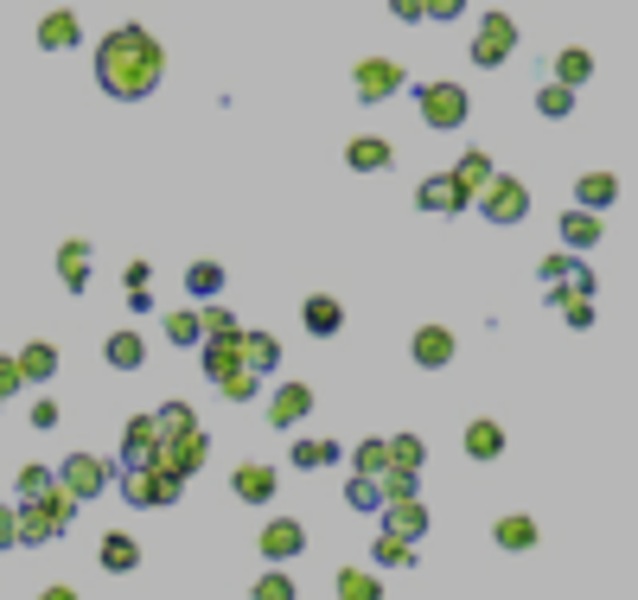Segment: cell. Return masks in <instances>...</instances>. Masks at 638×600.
<instances>
[{
	"label": "cell",
	"instance_id": "cell-1",
	"mask_svg": "<svg viewBox=\"0 0 638 600\" xmlns=\"http://www.w3.org/2000/svg\"><path fill=\"white\" fill-rule=\"evenodd\" d=\"M166 78V45L148 27H115L97 45V90L115 103H148Z\"/></svg>",
	"mask_w": 638,
	"mask_h": 600
},
{
	"label": "cell",
	"instance_id": "cell-2",
	"mask_svg": "<svg viewBox=\"0 0 638 600\" xmlns=\"http://www.w3.org/2000/svg\"><path fill=\"white\" fill-rule=\"evenodd\" d=\"M415 109H422V129H434V134H454V129H466V115H473V96L459 90V83H422L415 90Z\"/></svg>",
	"mask_w": 638,
	"mask_h": 600
},
{
	"label": "cell",
	"instance_id": "cell-3",
	"mask_svg": "<svg viewBox=\"0 0 638 600\" xmlns=\"http://www.w3.org/2000/svg\"><path fill=\"white\" fill-rule=\"evenodd\" d=\"M115 460L109 454H64V467H58V486L77 498V505H90V498H102L109 486H115Z\"/></svg>",
	"mask_w": 638,
	"mask_h": 600
},
{
	"label": "cell",
	"instance_id": "cell-4",
	"mask_svg": "<svg viewBox=\"0 0 638 600\" xmlns=\"http://www.w3.org/2000/svg\"><path fill=\"white\" fill-rule=\"evenodd\" d=\"M115 486H122V498L134 505V511L179 505V492H185V479H173V472H160V467H122L115 472Z\"/></svg>",
	"mask_w": 638,
	"mask_h": 600
},
{
	"label": "cell",
	"instance_id": "cell-5",
	"mask_svg": "<svg viewBox=\"0 0 638 600\" xmlns=\"http://www.w3.org/2000/svg\"><path fill=\"white\" fill-rule=\"evenodd\" d=\"M473 205H479L485 224H524V217H530V185L510 180V173H492Z\"/></svg>",
	"mask_w": 638,
	"mask_h": 600
},
{
	"label": "cell",
	"instance_id": "cell-6",
	"mask_svg": "<svg viewBox=\"0 0 638 600\" xmlns=\"http://www.w3.org/2000/svg\"><path fill=\"white\" fill-rule=\"evenodd\" d=\"M352 90H357V103H389V96H403L408 90V71L396 64V58H357Z\"/></svg>",
	"mask_w": 638,
	"mask_h": 600
},
{
	"label": "cell",
	"instance_id": "cell-7",
	"mask_svg": "<svg viewBox=\"0 0 638 600\" xmlns=\"http://www.w3.org/2000/svg\"><path fill=\"white\" fill-rule=\"evenodd\" d=\"M510 52H517V20H510V13H485L479 32H473V64H479V71H498Z\"/></svg>",
	"mask_w": 638,
	"mask_h": 600
},
{
	"label": "cell",
	"instance_id": "cell-8",
	"mask_svg": "<svg viewBox=\"0 0 638 600\" xmlns=\"http://www.w3.org/2000/svg\"><path fill=\"white\" fill-rule=\"evenodd\" d=\"M204 460H211V435H204V428H192V435H179V441H160V447H153L148 467L173 472V479H192Z\"/></svg>",
	"mask_w": 638,
	"mask_h": 600
},
{
	"label": "cell",
	"instance_id": "cell-9",
	"mask_svg": "<svg viewBox=\"0 0 638 600\" xmlns=\"http://www.w3.org/2000/svg\"><path fill=\"white\" fill-rule=\"evenodd\" d=\"M255 549H262L275 569H287L294 556H306V523L301 518H269L262 523V537H255Z\"/></svg>",
	"mask_w": 638,
	"mask_h": 600
},
{
	"label": "cell",
	"instance_id": "cell-10",
	"mask_svg": "<svg viewBox=\"0 0 638 600\" xmlns=\"http://www.w3.org/2000/svg\"><path fill=\"white\" fill-rule=\"evenodd\" d=\"M454 352H459V339L447 333V326H422V333L408 339V358H415L422 370H447L454 365Z\"/></svg>",
	"mask_w": 638,
	"mask_h": 600
},
{
	"label": "cell",
	"instance_id": "cell-11",
	"mask_svg": "<svg viewBox=\"0 0 638 600\" xmlns=\"http://www.w3.org/2000/svg\"><path fill=\"white\" fill-rule=\"evenodd\" d=\"M301 326L313 339H338L345 333V301H332V294H306L301 301Z\"/></svg>",
	"mask_w": 638,
	"mask_h": 600
},
{
	"label": "cell",
	"instance_id": "cell-12",
	"mask_svg": "<svg viewBox=\"0 0 638 600\" xmlns=\"http://www.w3.org/2000/svg\"><path fill=\"white\" fill-rule=\"evenodd\" d=\"M306 416H313V390L306 384H275L269 390V421L275 428H301Z\"/></svg>",
	"mask_w": 638,
	"mask_h": 600
},
{
	"label": "cell",
	"instance_id": "cell-13",
	"mask_svg": "<svg viewBox=\"0 0 638 600\" xmlns=\"http://www.w3.org/2000/svg\"><path fill=\"white\" fill-rule=\"evenodd\" d=\"M383 530H389V537H403V543H422V537H428V505H422V498L383 505Z\"/></svg>",
	"mask_w": 638,
	"mask_h": 600
},
{
	"label": "cell",
	"instance_id": "cell-14",
	"mask_svg": "<svg viewBox=\"0 0 638 600\" xmlns=\"http://www.w3.org/2000/svg\"><path fill=\"white\" fill-rule=\"evenodd\" d=\"M492 173H498V166H492V154H485V148H466V154H459V166L447 173V180H454V192L466 199V205H473V199L485 192V180H492Z\"/></svg>",
	"mask_w": 638,
	"mask_h": 600
},
{
	"label": "cell",
	"instance_id": "cell-15",
	"mask_svg": "<svg viewBox=\"0 0 638 600\" xmlns=\"http://www.w3.org/2000/svg\"><path fill=\"white\" fill-rule=\"evenodd\" d=\"M275 486H281V472L262 467V460H250V467L230 472V492L243 498V505H269V498H275Z\"/></svg>",
	"mask_w": 638,
	"mask_h": 600
},
{
	"label": "cell",
	"instance_id": "cell-16",
	"mask_svg": "<svg viewBox=\"0 0 638 600\" xmlns=\"http://www.w3.org/2000/svg\"><path fill=\"white\" fill-rule=\"evenodd\" d=\"M236 339H243V333H224V339H199V345H192L211 384H217V377H230V370L243 365V345H236Z\"/></svg>",
	"mask_w": 638,
	"mask_h": 600
},
{
	"label": "cell",
	"instance_id": "cell-17",
	"mask_svg": "<svg viewBox=\"0 0 638 600\" xmlns=\"http://www.w3.org/2000/svg\"><path fill=\"white\" fill-rule=\"evenodd\" d=\"M13 365H20V384H51V377H58V345L32 339V345L13 352Z\"/></svg>",
	"mask_w": 638,
	"mask_h": 600
},
{
	"label": "cell",
	"instance_id": "cell-18",
	"mask_svg": "<svg viewBox=\"0 0 638 600\" xmlns=\"http://www.w3.org/2000/svg\"><path fill=\"white\" fill-rule=\"evenodd\" d=\"M459 441H466V460L492 467V460L505 454V428H498L492 416H479V421H466V435H459Z\"/></svg>",
	"mask_w": 638,
	"mask_h": 600
},
{
	"label": "cell",
	"instance_id": "cell-19",
	"mask_svg": "<svg viewBox=\"0 0 638 600\" xmlns=\"http://www.w3.org/2000/svg\"><path fill=\"white\" fill-rule=\"evenodd\" d=\"M153 447H160V428H153V416H128V428H122V467H148Z\"/></svg>",
	"mask_w": 638,
	"mask_h": 600
},
{
	"label": "cell",
	"instance_id": "cell-20",
	"mask_svg": "<svg viewBox=\"0 0 638 600\" xmlns=\"http://www.w3.org/2000/svg\"><path fill=\"white\" fill-rule=\"evenodd\" d=\"M77 39H83V27H77L71 7H51L45 20H39V52H71Z\"/></svg>",
	"mask_w": 638,
	"mask_h": 600
},
{
	"label": "cell",
	"instance_id": "cell-21",
	"mask_svg": "<svg viewBox=\"0 0 638 600\" xmlns=\"http://www.w3.org/2000/svg\"><path fill=\"white\" fill-rule=\"evenodd\" d=\"M90 268H97L90 243H83V236H71V243L58 250V282L71 287V294H83V287H90Z\"/></svg>",
	"mask_w": 638,
	"mask_h": 600
},
{
	"label": "cell",
	"instance_id": "cell-22",
	"mask_svg": "<svg viewBox=\"0 0 638 600\" xmlns=\"http://www.w3.org/2000/svg\"><path fill=\"white\" fill-rule=\"evenodd\" d=\"M97 562L109 574H134V569H141V543H134L128 530H109V537L97 543Z\"/></svg>",
	"mask_w": 638,
	"mask_h": 600
},
{
	"label": "cell",
	"instance_id": "cell-23",
	"mask_svg": "<svg viewBox=\"0 0 638 600\" xmlns=\"http://www.w3.org/2000/svg\"><path fill=\"white\" fill-rule=\"evenodd\" d=\"M575 205L594 211V217L612 211V205H619V180H612V173H581V180H575Z\"/></svg>",
	"mask_w": 638,
	"mask_h": 600
},
{
	"label": "cell",
	"instance_id": "cell-24",
	"mask_svg": "<svg viewBox=\"0 0 638 600\" xmlns=\"http://www.w3.org/2000/svg\"><path fill=\"white\" fill-rule=\"evenodd\" d=\"M389 160H396V148H389L383 134H357L352 148H345V166H352V173H383Z\"/></svg>",
	"mask_w": 638,
	"mask_h": 600
},
{
	"label": "cell",
	"instance_id": "cell-25",
	"mask_svg": "<svg viewBox=\"0 0 638 600\" xmlns=\"http://www.w3.org/2000/svg\"><path fill=\"white\" fill-rule=\"evenodd\" d=\"M13 523H20V537H13V543H26V549H39V543H51V537H58L39 498H20V505H13Z\"/></svg>",
	"mask_w": 638,
	"mask_h": 600
},
{
	"label": "cell",
	"instance_id": "cell-26",
	"mask_svg": "<svg viewBox=\"0 0 638 600\" xmlns=\"http://www.w3.org/2000/svg\"><path fill=\"white\" fill-rule=\"evenodd\" d=\"M236 345H243V365H250L255 377H275L281 370V339L275 333H243Z\"/></svg>",
	"mask_w": 638,
	"mask_h": 600
},
{
	"label": "cell",
	"instance_id": "cell-27",
	"mask_svg": "<svg viewBox=\"0 0 638 600\" xmlns=\"http://www.w3.org/2000/svg\"><path fill=\"white\" fill-rule=\"evenodd\" d=\"M102 358L115 370H141L148 365V339L134 333V326H122V333H109V345H102Z\"/></svg>",
	"mask_w": 638,
	"mask_h": 600
},
{
	"label": "cell",
	"instance_id": "cell-28",
	"mask_svg": "<svg viewBox=\"0 0 638 600\" xmlns=\"http://www.w3.org/2000/svg\"><path fill=\"white\" fill-rule=\"evenodd\" d=\"M415 205H422V211H434V217H454V211H466V199L454 192V180H447V173H434V180H422Z\"/></svg>",
	"mask_w": 638,
	"mask_h": 600
},
{
	"label": "cell",
	"instance_id": "cell-29",
	"mask_svg": "<svg viewBox=\"0 0 638 600\" xmlns=\"http://www.w3.org/2000/svg\"><path fill=\"white\" fill-rule=\"evenodd\" d=\"M556 231H561V243H568V250H594V243H600V217H594V211H581V205H568Z\"/></svg>",
	"mask_w": 638,
	"mask_h": 600
},
{
	"label": "cell",
	"instance_id": "cell-30",
	"mask_svg": "<svg viewBox=\"0 0 638 600\" xmlns=\"http://www.w3.org/2000/svg\"><path fill=\"white\" fill-rule=\"evenodd\" d=\"M287 460H294L301 472H320V467H338V460H345V447H338V441H306V435H301V441L287 447Z\"/></svg>",
	"mask_w": 638,
	"mask_h": 600
},
{
	"label": "cell",
	"instance_id": "cell-31",
	"mask_svg": "<svg viewBox=\"0 0 638 600\" xmlns=\"http://www.w3.org/2000/svg\"><path fill=\"white\" fill-rule=\"evenodd\" d=\"M332 594L338 600H383V574L377 569H338Z\"/></svg>",
	"mask_w": 638,
	"mask_h": 600
},
{
	"label": "cell",
	"instance_id": "cell-32",
	"mask_svg": "<svg viewBox=\"0 0 638 600\" xmlns=\"http://www.w3.org/2000/svg\"><path fill=\"white\" fill-rule=\"evenodd\" d=\"M153 428H160V441H179V435L199 428V409H192V403H160V409H153Z\"/></svg>",
	"mask_w": 638,
	"mask_h": 600
},
{
	"label": "cell",
	"instance_id": "cell-33",
	"mask_svg": "<svg viewBox=\"0 0 638 600\" xmlns=\"http://www.w3.org/2000/svg\"><path fill=\"white\" fill-rule=\"evenodd\" d=\"M587 78H594V52H581V45H561V52H556V83H561V90H581Z\"/></svg>",
	"mask_w": 638,
	"mask_h": 600
},
{
	"label": "cell",
	"instance_id": "cell-34",
	"mask_svg": "<svg viewBox=\"0 0 638 600\" xmlns=\"http://www.w3.org/2000/svg\"><path fill=\"white\" fill-rule=\"evenodd\" d=\"M39 505H45V518H51V530H58V537H64V530H71V523H77V498L64 492L58 479H51L45 492H39Z\"/></svg>",
	"mask_w": 638,
	"mask_h": 600
},
{
	"label": "cell",
	"instance_id": "cell-35",
	"mask_svg": "<svg viewBox=\"0 0 638 600\" xmlns=\"http://www.w3.org/2000/svg\"><path fill=\"white\" fill-rule=\"evenodd\" d=\"M185 294H192V301H217V294H224V268H217V262H192V268H185Z\"/></svg>",
	"mask_w": 638,
	"mask_h": 600
},
{
	"label": "cell",
	"instance_id": "cell-36",
	"mask_svg": "<svg viewBox=\"0 0 638 600\" xmlns=\"http://www.w3.org/2000/svg\"><path fill=\"white\" fill-rule=\"evenodd\" d=\"M389 447V467L396 472H422V460H428V441L422 435H396V441H383Z\"/></svg>",
	"mask_w": 638,
	"mask_h": 600
},
{
	"label": "cell",
	"instance_id": "cell-37",
	"mask_svg": "<svg viewBox=\"0 0 638 600\" xmlns=\"http://www.w3.org/2000/svg\"><path fill=\"white\" fill-rule=\"evenodd\" d=\"M371 562H377V569H408V562H415V543H403V537L377 530V543H371Z\"/></svg>",
	"mask_w": 638,
	"mask_h": 600
},
{
	"label": "cell",
	"instance_id": "cell-38",
	"mask_svg": "<svg viewBox=\"0 0 638 600\" xmlns=\"http://www.w3.org/2000/svg\"><path fill=\"white\" fill-rule=\"evenodd\" d=\"M492 543L498 549H536V523L530 518H498L492 523Z\"/></svg>",
	"mask_w": 638,
	"mask_h": 600
},
{
	"label": "cell",
	"instance_id": "cell-39",
	"mask_svg": "<svg viewBox=\"0 0 638 600\" xmlns=\"http://www.w3.org/2000/svg\"><path fill=\"white\" fill-rule=\"evenodd\" d=\"M262 384H269V377H255L250 365H236L230 377H217V390H224L230 403H255V396H262Z\"/></svg>",
	"mask_w": 638,
	"mask_h": 600
},
{
	"label": "cell",
	"instance_id": "cell-40",
	"mask_svg": "<svg viewBox=\"0 0 638 600\" xmlns=\"http://www.w3.org/2000/svg\"><path fill=\"white\" fill-rule=\"evenodd\" d=\"M160 333H166L173 345H199V339H204V333H199V307H179V314H166V319H160Z\"/></svg>",
	"mask_w": 638,
	"mask_h": 600
},
{
	"label": "cell",
	"instance_id": "cell-41",
	"mask_svg": "<svg viewBox=\"0 0 638 600\" xmlns=\"http://www.w3.org/2000/svg\"><path fill=\"white\" fill-rule=\"evenodd\" d=\"M352 472H364V479H383V472H389V447H383V441H357Z\"/></svg>",
	"mask_w": 638,
	"mask_h": 600
},
{
	"label": "cell",
	"instance_id": "cell-42",
	"mask_svg": "<svg viewBox=\"0 0 638 600\" xmlns=\"http://www.w3.org/2000/svg\"><path fill=\"white\" fill-rule=\"evenodd\" d=\"M415 479H422V472H383L377 479V492H383V505H403V498H422V486H415Z\"/></svg>",
	"mask_w": 638,
	"mask_h": 600
},
{
	"label": "cell",
	"instance_id": "cell-43",
	"mask_svg": "<svg viewBox=\"0 0 638 600\" xmlns=\"http://www.w3.org/2000/svg\"><path fill=\"white\" fill-rule=\"evenodd\" d=\"M345 505H352V511H383L377 479H364V472H352V479H345Z\"/></svg>",
	"mask_w": 638,
	"mask_h": 600
},
{
	"label": "cell",
	"instance_id": "cell-44",
	"mask_svg": "<svg viewBox=\"0 0 638 600\" xmlns=\"http://www.w3.org/2000/svg\"><path fill=\"white\" fill-rule=\"evenodd\" d=\"M568 109H575V90H561V83H543V90H536V115H549V122H561Z\"/></svg>",
	"mask_w": 638,
	"mask_h": 600
},
{
	"label": "cell",
	"instance_id": "cell-45",
	"mask_svg": "<svg viewBox=\"0 0 638 600\" xmlns=\"http://www.w3.org/2000/svg\"><path fill=\"white\" fill-rule=\"evenodd\" d=\"M255 600H301L294 594V581H287V569H269V574H255Z\"/></svg>",
	"mask_w": 638,
	"mask_h": 600
},
{
	"label": "cell",
	"instance_id": "cell-46",
	"mask_svg": "<svg viewBox=\"0 0 638 600\" xmlns=\"http://www.w3.org/2000/svg\"><path fill=\"white\" fill-rule=\"evenodd\" d=\"M466 7H473V0H422V20H434V27H454Z\"/></svg>",
	"mask_w": 638,
	"mask_h": 600
},
{
	"label": "cell",
	"instance_id": "cell-47",
	"mask_svg": "<svg viewBox=\"0 0 638 600\" xmlns=\"http://www.w3.org/2000/svg\"><path fill=\"white\" fill-rule=\"evenodd\" d=\"M51 479H58L51 467H20V479H13V492H20V498H39V492L51 486Z\"/></svg>",
	"mask_w": 638,
	"mask_h": 600
},
{
	"label": "cell",
	"instance_id": "cell-48",
	"mask_svg": "<svg viewBox=\"0 0 638 600\" xmlns=\"http://www.w3.org/2000/svg\"><path fill=\"white\" fill-rule=\"evenodd\" d=\"M20 390H26V384H20V365H13V358L0 352V409H7V403H13Z\"/></svg>",
	"mask_w": 638,
	"mask_h": 600
},
{
	"label": "cell",
	"instance_id": "cell-49",
	"mask_svg": "<svg viewBox=\"0 0 638 600\" xmlns=\"http://www.w3.org/2000/svg\"><path fill=\"white\" fill-rule=\"evenodd\" d=\"M568 262H575V256H543V268H536V275H543L549 287H561V275H568Z\"/></svg>",
	"mask_w": 638,
	"mask_h": 600
},
{
	"label": "cell",
	"instance_id": "cell-50",
	"mask_svg": "<svg viewBox=\"0 0 638 600\" xmlns=\"http://www.w3.org/2000/svg\"><path fill=\"white\" fill-rule=\"evenodd\" d=\"M122 307H128L134 319H148V314H153V294H148V287H128V301H122Z\"/></svg>",
	"mask_w": 638,
	"mask_h": 600
},
{
	"label": "cell",
	"instance_id": "cell-51",
	"mask_svg": "<svg viewBox=\"0 0 638 600\" xmlns=\"http://www.w3.org/2000/svg\"><path fill=\"white\" fill-rule=\"evenodd\" d=\"M389 13H396L403 27H422V0H389Z\"/></svg>",
	"mask_w": 638,
	"mask_h": 600
},
{
	"label": "cell",
	"instance_id": "cell-52",
	"mask_svg": "<svg viewBox=\"0 0 638 600\" xmlns=\"http://www.w3.org/2000/svg\"><path fill=\"white\" fill-rule=\"evenodd\" d=\"M122 282H128V287H148V282H153V262H128Z\"/></svg>",
	"mask_w": 638,
	"mask_h": 600
},
{
	"label": "cell",
	"instance_id": "cell-53",
	"mask_svg": "<svg viewBox=\"0 0 638 600\" xmlns=\"http://www.w3.org/2000/svg\"><path fill=\"white\" fill-rule=\"evenodd\" d=\"M32 428H58V403H51V396L45 403H32Z\"/></svg>",
	"mask_w": 638,
	"mask_h": 600
},
{
	"label": "cell",
	"instance_id": "cell-54",
	"mask_svg": "<svg viewBox=\"0 0 638 600\" xmlns=\"http://www.w3.org/2000/svg\"><path fill=\"white\" fill-rule=\"evenodd\" d=\"M13 537H20V523H13V505H0V549H13Z\"/></svg>",
	"mask_w": 638,
	"mask_h": 600
},
{
	"label": "cell",
	"instance_id": "cell-55",
	"mask_svg": "<svg viewBox=\"0 0 638 600\" xmlns=\"http://www.w3.org/2000/svg\"><path fill=\"white\" fill-rule=\"evenodd\" d=\"M39 600H77V588H64V581H58V588H45Z\"/></svg>",
	"mask_w": 638,
	"mask_h": 600
}]
</instances>
